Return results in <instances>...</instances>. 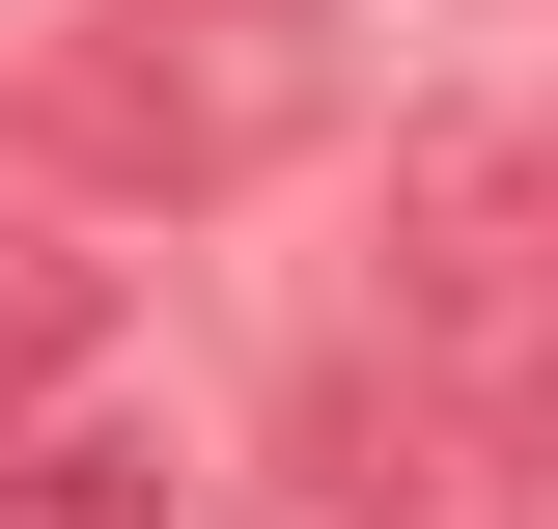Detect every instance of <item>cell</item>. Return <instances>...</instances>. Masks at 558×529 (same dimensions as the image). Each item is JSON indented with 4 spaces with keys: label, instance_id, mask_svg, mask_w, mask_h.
Wrapping results in <instances>:
<instances>
[{
    "label": "cell",
    "instance_id": "cell-1",
    "mask_svg": "<svg viewBox=\"0 0 558 529\" xmlns=\"http://www.w3.org/2000/svg\"><path fill=\"white\" fill-rule=\"evenodd\" d=\"M336 0H57L28 57H0V112H28V168L57 196H140V223H196L252 196V168H307L336 139Z\"/></svg>",
    "mask_w": 558,
    "mask_h": 529
},
{
    "label": "cell",
    "instance_id": "cell-2",
    "mask_svg": "<svg viewBox=\"0 0 558 529\" xmlns=\"http://www.w3.org/2000/svg\"><path fill=\"white\" fill-rule=\"evenodd\" d=\"M363 334H391L475 446H558V112H418V139H391Z\"/></svg>",
    "mask_w": 558,
    "mask_h": 529
},
{
    "label": "cell",
    "instance_id": "cell-3",
    "mask_svg": "<svg viewBox=\"0 0 558 529\" xmlns=\"http://www.w3.org/2000/svg\"><path fill=\"white\" fill-rule=\"evenodd\" d=\"M0 529H168V446H140L112 391H28L0 418Z\"/></svg>",
    "mask_w": 558,
    "mask_h": 529
}]
</instances>
